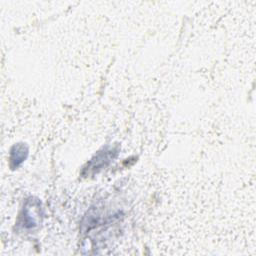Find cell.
<instances>
[{
	"instance_id": "cell-1",
	"label": "cell",
	"mask_w": 256,
	"mask_h": 256,
	"mask_svg": "<svg viewBox=\"0 0 256 256\" xmlns=\"http://www.w3.org/2000/svg\"><path fill=\"white\" fill-rule=\"evenodd\" d=\"M41 216V204L38 200L29 199L25 203L19 216L17 226L21 231H34L39 226Z\"/></svg>"
},
{
	"instance_id": "cell-2",
	"label": "cell",
	"mask_w": 256,
	"mask_h": 256,
	"mask_svg": "<svg viewBox=\"0 0 256 256\" xmlns=\"http://www.w3.org/2000/svg\"><path fill=\"white\" fill-rule=\"evenodd\" d=\"M117 155V150L113 147H106L99 151L84 167L82 174L85 176H90L98 173L103 168H105Z\"/></svg>"
},
{
	"instance_id": "cell-3",
	"label": "cell",
	"mask_w": 256,
	"mask_h": 256,
	"mask_svg": "<svg viewBox=\"0 0 256 256\" xmlns=\"http://www.w3.org/2000/svg\"><path fill=\"white\" fill-rule=\"evenodd\" d=\"M28 149L23 143L16 144L12 147L10 153V166L12 169L17 168L27 157Z\"/></svg>"
}]
</instances>
